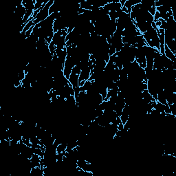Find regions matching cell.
<instances>
[{"instance_id":"cell-6","label":"cell","mask_w":176,"mask_h":176,"mask_svg":"<svg viewBox=\"0 0 176 176\" xmlns=\"http://www.w3.org/2000/svg\"><path fill=\"white\" fill-rule=\"evenodd\" d=\"M67 145H68V143H66V142H63V143L59 144L57 147H56V153H63L65 151H66Z\"/></svg>"},{"instance_id":"cell-7","label":"cell","mask_w":176,"mask_h":176,"mask_svg":"<svg viewBox=\"0 0 176 176\" xmlns=\"http://www.w3.org/2000/svg\"><path fill=\"white\" fill-rule=\"evenodd\" d=\"M164 4L162 2H160V1H155V7L157 8V7H160L162 6V5Z\"/></svg>"},{"instance_id":"cell-4","label":"cell","mask_w":176,"mask_h":176,"mask_svg":"<svg viewBox=\"0 0 176 176\" xmlns=\"http://www.w3.org/2000/svg\"><path fill=\"white\" fill-rule=\"evenodd\" d=\"M41 157L37 154H34L30 158V162L33 167H41Z\"/></svg>"},{"instance_id":"cell-5","label":"cell","mask_w":176,"mask_h":176,"mask_svg":"<svg viewBox=\"0 0 176 176\" xmlns=\"http://www.w3.org/2000/svg\"><path fill=\"white\" fill-rule=\"evenodd\" d=\"M164 55L171 61H175L176 60V54L173 53L172 51L166 45L164 46Z\"/></svg>"},{"instance_id":"cell-1","label":"cell","mask_w":176,"mask_h":176,"mask_svg":"<svg viewBox=\"0 0 176 176\" xmlns=\"http://www.w3.org/2000/svg\"><path fill=\"white\" fill-rule=\"evenodd\" d=\"M142 35L147 46L153 48H156L160 52V40L157 35V29L151 28Z\"/></svg>"},{"instance_id":"cell-3","label":"cell","mask_w":176,"mask_h":176,"mask_svg":"<svg viewBox=\"0 0 176 176\" xmlns=\"http://www.w3.org/2000/svg\"><path fill=\"white\" fill-rule=\"evenodd\" d=\"M79 74H76L74 70H72L71 72L70 76H69L68 81L69 83L72 85L73 88L79 87Z\"/></svg>"},{"instance_id":"cell-2","label":"cell","mask_w":176,"mask_h":176,"mask_svg":"<svg viewBox=\"0 0 176 176\" xmlns=\"http://www.w3.org/2000/svg\"><path fill=\"white\" fill-rule=\"evenodd\" d=\"M54 0H50L47 4H46V6L41 9L40 12H39V14L37 15L34 19V24L35 25L39 24L40 22H43L45 19H47V18L50 16V14H49V10H50V8L53 4L54 3Z\"/></svg>"}]
</instances>
